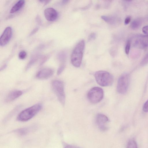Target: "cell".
<instances>
[{
  "mask_svg": "<svg viewBox=\"0 0 148 148\" xmlns=\"http://www.w3.org/2000/svg\"><path fill=\"white\" fill-rule=\"evenodd\" d=\"M101 18L105 21L109 23H113L115 21V18H114L106 16H102Z\"/></svg>",
  "mask_w": 148,
  "mask_h": 148,
  "instance_id": "16",
  "label": "cell"
},
{
  "mask_svg": "<svg viewBox=\"0 0 148 148\" xmlns=\"http://www.w3.org/2000/svg\"><path fill=\"white\" fill-rule=\"evenodd\" d=\"M42 106L40 103L36 104L22 111L17 117L18 120L25 121L35 116L41 109Z\"/></svg>",
  "mask_w": 148,
  "mask_h": 148,
  "instance_id": "2",
  "label": "cell"
},
{
  "mask_svg": "<svg viewBox=\"0 0 148 148\" xmlns=\"http://www.w3.org/2000/svg\"><path fill=\"white\" fill-rule=\"evenodd\" d=\"M25 1L21 0L18 1L11 8L10 12L12 13L19 10L23 5Z\"/></svg>",
  "mask_w": 148,
  "mask_h": 148,
  "instance_id": "13",
  "label": "cell"
},
{
  "mask_svg": "<svg viewBox=\"0 0 148 148\" xmlns=\"http://www.w3.org/2000/svg\"><path fill=\"white\" fill-rule=\"evenodd\" d=\"M52 89L60 103L64 106L65 102V95L64 84L62 81L55 80L51 83Z\"/></svg>",
  "mask_w": 148,
  "mask_h": 148,
  "instance_id": "4",
  "label": "cell"
},
{
  "mask_svg": "<svg viewBox=\"0 0 148 148\" xmlns=\"http://www.w3.org/2000/svg\"><path fill=\"white\" fill-rule=\"evenodd\" d=\"M38 28H35L34 29L33 31L31 32L30 34V36H31L34 34L35 32H36L38 30Z\"/></svg>",
  "mask_w": 148,
  "mask_h": 148,
  "instance_id": "25",
  "label": "cell"
},
{
  "mask_svg": "<svg viewBox=\"0 0 148 148\" xmlns=\"http://www.w3.org/2000/svg\"><path fill=\"white\" fill-rule=\"evenodd\" d=\"M97 82L102 86H107L111 85L114 81V78L110 73L104 71H99L95 74Z\"/></svg>",
  "mask_w": 148,
  "mask_h": 148,
  "instance_id": "3",
  "label": "cell"
},
{
  "mask_svg": "<svg viewBox=\"0 0 148 148\" xmlns=\"http://www.w3.org/2000/svg\"><path fill=\"white\" fill-rule=\"evenodd\" d=\"M148 64V52L146 54L140 64L142 66H145Z\"/></svg>",
  "mask_w": 148,
  "mask_h": 148,
  "instance_id": "17",
  "label": "cell"
},
{
  "mask_svg": "<svg viewBox=\"0 0 148 148\" xmlns=\"http://www.w3.org/2000/svg\"><path fill=\"white\" fill-rule=\"evenodd\" d=\"M131 20V17L130 16H127L125 18L124 21V23L125 25L128 24Z\"/></svg>",
  "mask_w": 148,
  "mask_h": 148,
  "instance_id": "24",
  "label": "cell"
},
{
  "mask_svg": "<svg viewBox=\"0 0 148 148\" xmlns=\"http://www.w3.org/2000/svg\"><path fill=\"white\" fill-rule=\"evenodd\" d=\"M109 121L108 117L105 115L99 113L96 117V123L98 127L101 131H105L108 129V125Z\"/></svg>",
  "mask_w": 148,
  "mask_h": 148,
  "instance_id": "7",
  "label": "cell"
},
{
  "mask_svg": "<svg viewBox=\"0 0 148 148\" xmlns=\"http://www.w3.org/2000/svg\"><path fill=\"white\" fill-rule=\"evenodd\" d=\"M131 41L130 40H128L127 41L125 48V53L127 54H128L129 53L131 46Z\"/></svg>",
  "mask_w": 148,
  "mask_h": 148,
  "instance_id": "18",
  "label": "cell"
},
{
  "mask_svg": "<svg viewBox=\"0 0 148 148\" xmlns=\"http://www.w3.org/2000/svg\"><path fill=\"white\" fill-rule=\"evenodd\" d=\"M134 44L137 47L144 48L148 47V35H139L135 37Z\"/></svg>",
  "mask_w": 148,
  "mask_h": 148,
  "instance_id": "8",
  "label": "cell"
},
{
  "mask_svg": "<svg viewBox=\"0 0 148 148\" xmlns=\"http://www.w3.org/2000/svg\"><path fill=\"white\" fill-rule=\"evenodd\" d=\"M23 92L21 90H14L10 92L6 96L5 101L7 102H10L21 96Z\"/></svg>",
  "mask_w": 148,
  "mask_h": 148,
  "instance_id": "12",
  "label": "cell"
},
{
  "mask_svg": "<svg viewBox=\"0 0 148 148\" xmlns=\"http://www.w3.org/2000/svg\"><path fill=\"white\" fill-rule=\"evenodd\" d=\"M143 110L145 112H148V99L143 105Z\"/></svg>",
  "mask_w": 148,
  "mask_h": 148,
  "instance_id": "21",
  "label": "cell"
},
{
  "mask_svg": "<svg viewBox=\"0 0 148 148\" xmlns=\"http://www.w3.org/2000/svg\"><path fill=\"white\" fill-rule=\"evenodd\" d=\"M64 148H77V147L74 146L69 145L65 146Z\"/></svg>",
  "mask_w": 148,
  "mask_h": 148,
  "instance_id": "26",
  "label": "cell"
},
{
  "mask_svg": "<svg viewBox=\"0 0 148 148\" xmlns=\"http://www.w3.org/2000/svg\"><path fill=\"white\" fill-rule=\"evenodd\" d=\"M65 67L64 64H62L58 68L57 72V75H59L64 70Z\"/></svg>",
  "mask_w": 148,
  "mask_h": 148,
  "instance_id": "19",
  "label": "cell"
},
{
  "mask_svg": "<svg viewBox=\"0 0 148 148\" xmlns=\"http://www.w3.org/2000/svg\"><path fill=\"white\" fill-rule=\"evenodd\" d=\"M96 34L95 33H91L89 36L88 40H94L96 38Z\"/></svg>",
  "mask_w": 148,
  "mask_h": 148,
  "instance_id": "23",
  "label": "cell"
},
{
  "mask_svg": "<svg viewBox=\"0 0 148 148\" xmlns=\"http://www.w3.org/2000/svg\"><path fill=\"white\" fill-rule=\"evenodd\" d=\"M54 71L53 69L46 68L42 69L39 71L36 75L37 78L41 79H47L50 77L53 74Z\"/></svg>",
  "mask_w": 148,
  "mask_h": 148,
  "instance_id": "10",
  "label": "cell"
},
{
  "mask_svg": "<svg viewBox=\"0 0 148 148\" xmlns=\"http://www.w3.org/2000/svg\"><path fill=\"white\" fill-rule=\"evenodd\" d=\"M126 148H137V144L133 140H130L128 142Z\"/></svg>",
  "mask_w": 148,
  "mask_h": 148,
  "instance_id": "15",
  "label": "cell"
},
{
  "mask_svg": "<svg viewBox=\"0 0 148 148\" xmlns=\"http://www.w3.org/2000/svg\"><path fill=\"white\" fill-rule=\"evenodd\" d=\"M12 35L11 27H8L4 30L0 38V45L2 46L6 45L10 39Z\"/></svg>",
  "mask_w": 148,
  "mask_h": 148,
  "instance_id": "9",
  "label": "cell"
},
{
  "mask_svg": "<svg viewBox=\"0 0 148 148\" xmlns=\"http://www.w3.org/2000/svg\"><path fill=\"white\" fill-rule=\"evenodd\" d=\"M103 91L99 87H94L88 91L87 97L90 102L92 103H97L101 101L103 97Z\"/></svg>",
  "mask_w": 148,
  "mask_h": 148,
  "instance_id": "5",
  "label": "cell"
},
{
  "mask_svg": "<svg viewBox=\"0 0 148 148\" xmlns=\"http://www.w3.org/2000/svg\"><path fill=\"white\" fill-rule=\"evenodd\" d=\"M129 83V75L127 73H124L119 78L117 85L116 90L119 93H126L128 89Z\"/></svg>",
  "mask_w": 148,
  "mask_h": 148,
  "instance_id": "6",
  "label": "cell"
},
{
  "mask_svg": "<svg viewBox=\"0 0 148 148\" xmlns=\"http://www.w3.org/2000/svg\"><path fill=\"white\" fill-rule=\"evenodd\" d=\"M84 47V41L82 40L77 44L73 51L71 61L75 67H79L81 64Z\"/></svg>",
  "mask_w": 148,
  "mask_h": 148,
  "instance_id": "1",
  "label": "cell"
},
{
  "mask_svg": "<svg viewBox=\"0 0 148 148\" xmlns=\"http://www.w3.org/2000/svg\"><path fill=\"white\" fill-rule=\"evenodd\" d=\"M142 20L140 18L135 19L131 24V28L133 29H136L139 28L142 23Z\"/></svg>",
  "mask_w": 148,
  "mask_h": 148,
  "instance_id": "14",
  "label": "cell"
},
{
  "mask_svg": "<svg viewBox=\"0 0 148 148\" xmlns=\"http://www.w3.org/2000/svg\"><path fill=\"white\" fill-rule=\"evenodd\" d=\"M26 55V53L25 51H22L19 54V58L21 59H23L25 58Z\"/></svg>",
  "mask_w": 148,
  "mask_h": 148,
  "instance_id": "20",
  "label": "cell"
},
{
  "mask_svg": "<svg viewBox=\"0 0 148 148\" xmlns=\"http://www.w3.org/2000/svg\"><path fill=\"white\" fill-rule=\"evenodd\" d=\"M142 31L146 35H148V25L143 27L142 29Z\"/></svg>",
  "mask_w": 148,
  "mask_h": 148,
  "instance_id": "22",
  "label": "cell"
},
{
  "mask_svg": "<svg viewBox=\"0 0 148 148\" xmlns=\"http://www.w3.org/2000/svg\"><path fill=\"white\" fill-rule=\"evenodd\" d=\"M44 15L46 19L49 21L55 20L58 17V13L56 11L52 8L46 9L44 11Z\"/></svg>",
  "mask_w": 148,
  "mask_h": 148,
  "instance_id": "11",
  "label": "cell"
}]
</instances>
